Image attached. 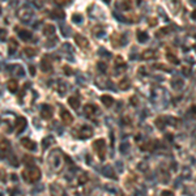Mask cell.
I'll use <instances>...</instances> for the list:
<instances>
[{
  "label": "cell",
  "instance_id": "6",
  "mask_svg": "<svg viewBox=\"0 0 196 196\" xmlns=\"http://www.w3.org/2000/svg\"><path fill=\"white\" fill-rule=\"evenodd\" d=\"M75 42H76V45L79 46L80 48H83V50H85V48L89 47V41L81 34L75 35Z\"/></svg>",
  "mask_w": 196,
  "mask_h": 196
},
{
  "label": "cell",
  "instance_id": "34",
  "mask_svg": "<svg viewBox=\"0 0 196 196\" xmlns=\"http://www.w3.org/2000/svg\"><path fill=\"white\" fill-rule=\"evenodd\" d=\"M156 124H157V127H158L159 130H162V128L165 127V120L162 119V118H157V119H156Z\"/></svg>",
  "mask_w": 196,
  "mask_h": 196
},
{
  "label": "cell",
  "instance_id": "5",
  "mask_svg": "<svg viewBox=\"0 0 196 196\" xmlns=\"http://www.w3.org/2000/svg\"><path fill=\"white\" fill-rule=\"evenodd\" d=\"M26 124H28V122H26L25 118L18 117L17 119H16V122H14V130H16V134H21V132L26 128Z\"/></svg>",
  "mask_w": 196,
  "mask_h": 196
},
{
  "label": "cell",
  "instance_id": "39",
  "mask_svg": "<svg viewBox=\"0 0 196 196\" xmlns=\"http://www.w3.org/2000/svg\"><path fill=\"white\" fill-rule=\"evenodd\" d=\"M24 161H25V163H28V165H33V158H31V157H24Z\"/></svg>",
  "mask_w": 196,
  "mask_h": 196
},
{
  "label": "cell",
  "instance_id": "37",
  "mask_svg": "<svg viewBox=\"0 0 196 196\" xmlns=\"http://www.w3.org/2000/svg\"><path fill=\"white\" fill-rule=\"evenodd\" d=\"M127 149H128V144L127 142H122V144H120V152H122V153H125Z\"/></svg>",
  "mask_w": 196,
  "mask_h": 196
},
{
  "label": "cell",
  "instance_id": "12",
  "mask_svg": "<svg viewBox=\"0 0 196 196\" xmlns=\"http://www.w3.org/2000/svg\"><path fill=\"white\" fill-rule=\"evenodd\" d=\"M84 113H85V115L88 118H93L94 114L97 113V107L94 105H86L85 109H84Z\"/></svg>",
  "mask_w": 196,
  "mask_h": 196
},
{
  "label": "cell",
  "instance_id": "8",
  "mask_svg": "<svg viewBox=\"0 0 196 196\" xmlns=\"http://www.w3.org/2000/svg\"><path fill=\"white\" fill-rule=\"evenodd\" d=\"M111 43H113L114 47H122V46L125 43L124 35H122V34H114L113 37H111Z\"/></svg>",
  "mask_w": 196,
  "mask_h": 196
},
{
  "label": "cell",
  "instance_id": "25",
  "mask_svg": "<svg viewBox=\"0 0 196 196\" xmlns=\"http://www.w3.org/2000/svg\"><path fill=\"white\" fill-rule=\"evenodd\" d=\"M24 54H25L28 58H33L35 54H37V48H34V47H25V48H24Z\"/></svg>",
  "mask_w": 196,
  "mask_h": 196
},
{
  "label": "cell",
  "instance_id": "42",
  "mask_svg": "<svg viewBox=\"0 0 196 196\" xmlns=\"http://www.w3.org/2000/svg\"><path fill=\"white\" fill-rule=\"evenodd\" d=\"M29 72H30L31 76H34V73H35V68H34V65H30V67H29Z\"/></svg>",
  "mask_w": 196,
  "mask_h": 196
},
{
  "label": "cell",
  "instance_id": "3",
  "mask_svg": "<svg viewBox=\"0 0 196 196\" xmlns=\"http://www.w3.org/2000/svg\"><path fill=\"white\" fill-rule=\"evenodd\" d=\"M17 17L20 18L24 22H28L31 17H33V11H31L29 7H22L17 11Z\"/></svg>",
  "mask_w": 196,
  "mask_h": 196
},
{
  "label": "cell",
  "instance_id": "17",
  "mask_svg": "<svg viewBox=\"0 0 196 196\" xmlns=\"http://www.w3.org/2000/svg\"><path fill=\"white\" fill-rule=\"evenodd\" d=\"M18 35L22 41H30L31 39V33L29 30H25V29H21L18 30Z\"/></svg>",
  "mask_w": 196,
  "mask_h": 196
},
{
  "label": "cell",
  "instance_id": "45",
  "mask_svg": "<svg viewBox=\"0 0 196 196\" xmlns=\"http://www.w3.org/2000/svg\"><path fill=\"white\" fill-rule=\"evenodd\" d=\"M67 1H68V0H55V3L60 4V5H63V4H67Z\"/></svg>",
  "mask_w": 196,
  "mask_h": 196
},
{
  "label": "cell",
  "instance_id": "47",
  "mask_svg": "<svg viewBox=\"0 0 196 196\" xmlns=\"http://www.w3.org/2000/svg\"><path fill=\"white\" fill-rule=\"evenodd\" d=\"M191 17H192L193 20H196V9H195V11L192 12V14H191Z\"/></svg>",
  "mask_w": 196,
  "mask_h": 196
},
{
  "label": "cell",
  "instance_id": "35",
  "mask_svg": "<svg viewBox=\"0 0 196 196\" xmlns=\"http://www.w3.org/2000/svg\"><path fill=\"white\" fill-rule=\"evenodd\" d=\"M97 65H98V69H100L101 72H106V71H107V65H106V63L100 62V63H98V64H97Z\"/></svg>",
  "mask_w": 196,
  "mask_h": 196
},
{
  "label": "cell",
  "instance_id": "44",
  "mask_svg": "<svg viewBox=\"0 0 196 196\" xmlns=\"http://www.w3.org/2000/svg\"><path fill=\"white\" fill-rule=\"evenodd\" d=\"M131 102H132V105H137V97L134 96L132 98H131Z\"/></svg>",
  "mask_w": 196,
  "mask_h": 196
},
{
  "label": "cell",
  "instance_id": "11",
  "mask_svg": "<svg viewBox=\"0 0 196 196\" xmlns=\"http://www.w3.org/2000/svg\"><path fill=\"white\" fill-rule=\"evenodd\" d=\"M60 117H62V120L64 124H72L73 122V117L71 115V113H68L67 110H62V114H60Z\"/></svg>",
  "mask_w": 196,
  "mask_h": 196
},
{
  "label": "cell",
  "instance_id": "31",
  "mask_svg": "<svg viewBox=\"0 0 196 196\" xmlns=\"http://www.w3.org/2000/svg\"><path fill=\"white\" fill-rule=\"evenodd\" d=\"M166 56H168V60H169V62L174 63V64H178V63H179L178 58H176L174 54H171V52H168V55H166Z\"/></svg>",
  "mask_w": 196,
  "mask_h": 196
},
{
  "label": "cell",
  "instance_id": "19",
  "mask_svg": "<svg viewBox=\"0 0 196 196\" xmlns=\"http://www.w3.org/2000/svg\"><path fill=\"white\" fill-rule=\"evenodd\" d=\"M156 51H153V50H145V51L141 52V58L145 60L148 59H153V58H156Z\"/></svg>",
  "mask_w": 196,
  "mask_h": 196
},
{
  "label": "cell",
  "instance_id": "43",
  "mask_svg": "<svg viewBox=\"0 0 196 196\" xmlns=\"http://www.w3.org/2000/svg\"><path fill=\"white\" fill-rule=\"evenodd\" d=\"M157 24V18H151V20H149V25L151 26H154Z\"/></svg>",
  "mask_w": 196,
  "mask_h": 196
},
{
  "label": "cell",
  "instance_id": "40",
  "mask_svg": "<svg viewBox=\"0 0 196 196\" xmlns=\"http://www.w3.org/2000/svg\"><path fill=\"white\" fill-rule=\"evenodd\" d=\"M58 90H59L60 92V93H64V92H65V84H63V83H60L59 84V88H58Z\"/></svg>",
  "mask_w": 196,
  "mask_h": 196
},
{
  "label": "cell",
  "instance_id": "20",
  "mask_svg": "<svg viewBox=\"0 0 196 196\" xmlns=\"http://www.w3.org/2000/svg\"><path fill=\"white\" fill-rule=\"evenodd\" d=\"M102 174L105 176H107V178H113L115 179V174H114V170L111 166H105V168L102 169Z\"/></svg>",
  "mask_w": 196,
  "mask_h": 196
},
{
  "label": "cell",
  "instance_id": "23",
  "mask_svg": "<svg viewBox=\"0 0 196 196\" xmlns=\"http://www.w3.org/2000/svg\"><path fill=\"white\" fill-rule=\"evenodd\" d=\"M17 42H16V39L14 38H11L9 39V47H8V52L9 54H13L16 50H17Z\"/></svg>",
  "mask_w": 196,
  "mask_h": 196
},
{
  "label": "cell",
  "instance_id": "38",
  "mask_svg": "<svg viewBox=\"0 0 196 196\" xmlns=\"http://www.w3.org/2000/svg\"><path fill=\"white\" fill-rule=\"evenodd\" d=\"M161 196H174V192H173V191H169V190H165V191H162Z\"/></svg>",
  "mask_w": 196,
  "mask_h": 196
},
{
  "label": "cell",
  "instance_id": "16",
  "mask_svg": "<svg viewBox=\"0 0 196 196\" xmlns=\"http://www.w3.org/2000/svg\"><path fill=\"white\" fill-rule=\"evenodd\" d=\"M7 88H8L9 92H12V93H16L18 89V84L16 80H9L8 83H7Z\"/></svg>",
  "mask_w": 196,
  "mask_h": 196
},
{
  "label": "cell",
  "instance_id": "4",
  "mask_svg": "<svg viewBox=\"0 0 196 196\" xmlns=\"http://www.w3.org/2000/svg\"><path fill=\"white\" fill-rule=\"evenodd\" d=\"M41 69L43 72H50L52 69V60L48 55H45L41 60Z\"/></svg>",
  "mask_w": 196,
  "mask_h": 196
},
{
  "label": "cell",
  "instance_id": "15",
  "mask_svg": "<svg viewBox=\"0 0 196 196\" xmlns=\"http://www.w3.org/2000/svg\"><path fill=\"white\" fill-rule=\"evenodd\" d=\"M68 105L71 106L72 109H75V110H79V107H80V100L77 98V97H69V98H68Z\"/></svg>",
  "mask_w": 196,
  "mask_h": 196
},
{
  "label": "cell",
  "instance_id": "30",
  "mask_svg": "<svg viewBox=\"0 0 196 196\" xmlns=\"http://www.w3.org/2000/svg\"><path fill=\"white\" fill-rule=\"evenodd\" d=\"M88 174H85V173H81L79 175V178H77V182L80 183V184H84V183H86L88 182Z\"/></svg>",
  "mask_w": 196,
  "mask_h": 196
},
{
  "label": "cell",
  "instance_id": "9",
  "mask_svg": "<svg viewBox=\"0 0 196 196\" xmlns=\"http://www.w3.org/2000/svg\"><path fill=\"white\" fill-rule=\"evenodd\" d=\"M54 114V109L51 107L50 105H43L42 109H41V117L43 119H50Z\"/></svg>",
  "mask_w": 196,
  "mask_h": 196
},
{
  "label": "cell",
  "instance_id": "27",
  "mask_svg": "<svg viewBox=\"0 0 196 196\" xmlns=\"http://www.w3.org/2000/svg\"><path fill=\"white\" fill-rule=\"evenodd\" d=\"M154 146H156V142L154 141H146L141 145V149L142 151H153Z\"/></svg>",
  "mask_w": 196,
  "mask_h": 196
},
{
  "label": "cell",
  "instance_id": "46",
  "mask_svg": "<svg viewBox=\"0 0 196 196\" xmlns=\"http://www.w3.org/2000/svg\"><path fill=\"white\" fill-rule=\"evenodd\" d=\"M64 72H65L67 75H71V73H72V69L68 68V67H64Z\"/></svg>",
  "mask_w": 196,
  "mask_h": 196
},
{
  "label": "cell",
  "instance_id": "7",
  "mask_svg": "<svg viewBox=\"0 0 196 196\" xmlns=\"http://www.w3.org/2000/svg\"><path fill=\"white\" fill-rule=\"evenodd\" d=\"M79 137L80 139H88L93 135V130H92L89 125H83V127L79 130Z\"/></svg>",
  "mask_w": 196,
  "mask_h": 196
},
{
  "label": "cell",
  "instance_id": "1",
  "mask_svg": "<svg viewBox=\"0 0 196 196\" xmlns=\"http://www.w3.org/2000/svg\"><path fill=\"white\" fill-rule=\"evenodd\" d=\"M22 176L24 179H25L26 182L29 183H35L39 180L41 178V171L38 168H35V166H31V168L29 169H25L22 173Z\"/></svg>",
  "mask_w": 196,
  "mask_h": 196
},
{
  "label": "cell",
  "instance_id": "33",
  "mask_svg": "<svg viewBox=\"0 0 196 196\" xmlns=\"http://www.w3.org/2000/svg\"><path fill=\"white\" fill-rule=\"evenodd\" d=\"M120 8L124 9V11H128V9L132 8V3H131L130 0H124V1L122 3V5H120Z\"/></svg>",
  "mask_w": 196,
  "mask_h": 196
},
{
  "label": "cell",
  "instance_id": "13",
  "mask_svg": "<svg viewBox=\"0 0 196 196\" xmlns=\"http://www.w3.org/2000/svg\"><path fill=\"white\" fill-rule=\"evenodd\" d=\"M166 3H168L169 8L173 12H176L179 9V7H180V1L179 0H166Z\"/></svg>",
  "mask_w": 196,
  "mask_h": 196
},
{
  "label": "cell",
  "instance_id": "26",
  "mask_svg": "<svg viewBox=\"0 0 196 196\" xmlns=\"http://www.w3.org/2000/svg\"><path fill=\"white\" fill-rule=\"evenodd\" d=\"M51 17L54 18H59V20H62V18H64V12L62 11V9H54V11L51 12Z\"/></svg>",
  "mask_w": 196,
  "mask_h": 196
},
{
  "label": "cell",
  "instance_id": "32",
  "mask_svg": "<svg viewBox=\"0 0 196 196\" xmlns=\"http://www.w3.org/2000/svg\"><path fill=\"white\" fill-rule=\"evenodd\" d=\"M169 31H170V28H163V29H161V30H158L157 31V37L158 38H161V37H165V34H168Z\"/></svg>",
  "mask_w": 196,
  "mask_h": 196
},
{
  "label": "cell",
  "instance_id": "22",
  "mask_svg": "<svg viewBox=\"0 0 196 196\" xmlns=\"http://www.w3.org/2000/svg\"><path fill=\"white\" fill-rule=\"evenodd\" d=\"M93 35H96V37H103V35H105V29H103L101 25L94 26L93 28Z\"/></svg>",
  "mask_w": 196,
  "mask_h": 196
},
{
  "label": "cell",
  "instance_id": "36",
  "mask_svg": "<svg viewBox=\"0 0 196 196\" xmlns=\"http://www.w3.org/2000/svg\"><path fill=\"white\" fill-rule=\"evenodd\" d=\"M72 21H73V22H81V21H83V16H81V14H73V16H72Z\"/></svg>",
  "mask_w": 196,
  "mask_h": 196
},
{
  "label": "cell",
  "instance_id": "14",
  "mask_svg": "<svg viewBox=\"0 0 196 196\" xmlns=\"http://www.w3.org/2000/svg\"><path fill=\"white\" fill-rule=\"evenodd\" d=\"M101 102H102L103 105L106 106V107H110V106L114 103V98H113L111 96H107V94H103V96L101 97Z\"/></svg>",
  "mask_w": 196,
  "mask_h": 196
},
{
  "label": "cell",
  "instance_id": "48",
  "mask_svg": "<svg viewBox=\"0 0 196 196\" xmlns=\"http://www.w3.org/2000/svg\"><path fill=\"white\" fill-rule=\"evenodd\" d=\"M106 1H110V0H106Z\"/></svg>",
  "mask_w": 196,
  "mask_h": 196
},
{
  "label": "cell",
  "instance_id": "10",
  "mask_svg": "<svg viewBox=\"0 0 196 196\" xmlns=\"http://www.w3.org/2000/svg\"><path fill=\"white\" fill-rule=\"evenodd\" d=\"M21 145H22L24 148H26V151H34L35 149V142L33 141V140L28 139V137H24V139H21Z\"/></svg>",
  "mask_w": 196,
  "mask_h": 196
},
{
  "label": "cell",
  "instance_id": "28",
  "mask_svg": "<svg viewBox=\"0 0 196 196\" xmlns=\"http://www.w3.org/2000/svg\"><path fill=\"white\" fill-rule=\"evenodd\" d=\"M11 69L13 72V75H16V76H22L24 75V68L21 65H12Z\"/></svg>",
  "mask_w": 196,
  "mask_h": 196
},
{
  "label": "cell",
  "instance_id": "24",
  "mask_svg": "<svg viewBox=\"0 0 196 196\" xmlns=\"http://www.w3.org/2000/svg\"><path fill=\"white\" fill-rule=\"evenodd\" d=\"M171 85H173L174 89L183 88V80L179 79V77H175V79H173V81H171Z\"/></svg>",
  "mask_w": 196,
  "mask_h": 196
},
{
  "label": "cell",
  "instance_id": "29",
  "mask_svg": "<svg viewBox=\"0 0 196 196\" xmlns=\"http://www.w3.org/2000/svg\"><path fill=\"white\" fill-rule=\"evenodd\" d=\"M148 34L145 33V31H141V30H137V39L139 42H145V41H148Z\"/></svg>",
  "mask_w": 196,
  "mask_h": 196
},
{
  "label": "cell",
  "instance_id": "41",
  "mask_svg": "<svg viewBox=\"0 0 196 196\" xmlns=\"http://www.w3.org/2000/svg\"><path fill=\"white\" fill-rule=\"evenodd\" d=\"M115 63H117V65H119V64H124V62H123V59L120 56H117L115 58Z\"/></svg>",
  "mask_w": 196,
  "mask_h": 196
},
{
  "label": "cell",
  "instance_id": "18",
  "mask_svg": "<svg viewBox=\"0 0 196 196\" xmlns=\"http://www.w3.org/2000/svg\"><path fill=\"white\" fill-rule=\"evenodd\" d=\"M55 30H56V29H55V26L51 25V24H48V25H46L45 29H43V34L47 35V37H51V35H54Z\"/></svg>",
  "mask_w": 196,
  "mask_h": 196
},
{
  "label": "cell",
  "instance_id": "2",
  "mask_svg": "<svg viewBox=\"0 0 196 196\" xmlns=\"http://www.w3.org/2000/svg\"><path fill=\"white\" fill-rule=\"evenodd\" d=\"M93 148L94 151L97 152V154H98V157H100L101 159H105L106 157V141L103 139H98L96 140V141L93 142Z\"/></svg>",
  "mask_w": 196,
  "mask_h": 196
},
{
  "label": "cell",
  "instance_id": "21",
  "mask_svg": "<svg viewBox=\"0 0 196 196\" xmlns=\"http://www.w3.org/2000/svg\"><path fill=\"white\" fill-rule=\"evenodd\" d=\"M130 86H131V81H130L128 77H123V79L119 81V88L122 89V90H127Z\"/></svg>",
  "mask_w": 196,
  "mask_h": 196
}]
</instances>
